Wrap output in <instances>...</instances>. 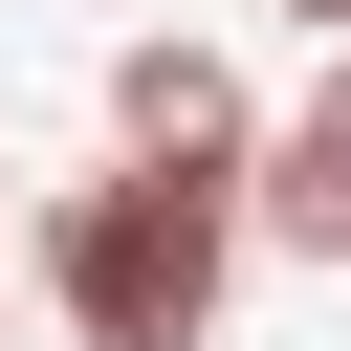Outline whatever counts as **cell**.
Masks as SVG:
<instances>
[{
	"instance_id": "2",
	"label": "cell",
	"mask_w": 351,
	"mask_h": 351,
	"mask_svg": "<svg viewBox=\"0 0 351 351\" xmlns=\"http://www.w3.org/2000/svg\"><path fill=\"white\" fill-rule=\"evenodd\" d=\"M110 154H176V176H263V88L219 66V44H110Z\"/></svg>"
},
{
	"instance_id": "4",
	"label": "cell",
	"mask_w": 351,
	"mask_h": 351,
	"mask_svg": "<svg viewBox=\"0 0 351 351\" xmlns=\"http://www.w3.org/2000/svg\"><path fill=\"white\" fill-rule=\"evenodd\" d=\"M285 22H307V44H351V0H285Z\"/></svg>"
},
{
	"instance_id": "3",
	"label": "cell",
	"mask_w": 351,
	"mask_h": 351,
	"mask_svg": "<svg viewBox=\"0 0 351 351\" xmlns=\"http://www.w3.org/2000/svg\"><path fill=\"white\" fill-rule=\"evenodd\" d=\"M241 219L285 241V263H351V44H329V88L263 132V176H241Z\"/></svg>"
},
{
	"instance_id": "5",
	"label": "cell",
	"mask_w": 351,
	"mask_h": 351,
	"mask_svg": "<svg viewBox=\"0 0 351 351\" xmlns=\"http://www.w3.org/2000/svg\"><path fill=\"white\" fill-rule=\"evenodd\" d=\"M0 219H22V176H0Z\"/></svg>"
},
{
	"instance_id": "1",
	"label": "cell",
	"mask_w": 351,
	"mask_h": 351,
	"mask_svg": "<svg viewBox=\"0 0 351 351\" xmlns=\"http://www.w3.org/2000/svg\"><path fill=\"white\" fill-rule=\"evenodd\" d=\"M241 176H176V154H110V176H66L44 219H22V263H44V307H66V351H197L219 329V285H241Z\"/></svg>"
}]
</instances>
